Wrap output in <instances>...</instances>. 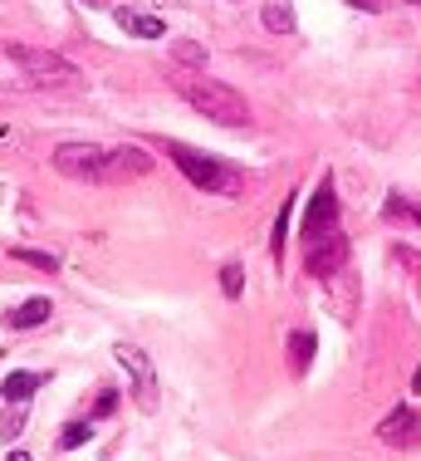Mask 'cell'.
<instances>
[{
  "instance_id": "9",
  "label": "cell",
  "mask_w": 421,
  "mask_h": 461,
  "mask_svg": "<svg viewBox=\"0 0 421 461\" xmlns=\"http://www.w3.org/2000/svg\"><path fill=\"white\" fill-rule=\"evenodd\" d=\"M54 314V304L44 300V294H30L25 304H15V310H5V329H40L44 320Z\"/></svg>"
},
{
  "instance_id": "19",
  "label": "cell",
  "mask_w": 421,
  "mask_h": 461,
  "mask_svg": "<svg viewBox=\"0 0 421 461\" xmlns=\"http://www.w3.org/2000/svg\"><path fill=\"white\" fill-rule=\"evenodd\" d=\"M88 437H94V422H69L64 427V437H59V447L64 452H74V447H84Z\"/></svg>"
},
{
  "instance_id": "20",
  "label": "cell",
  "mask_w": 421,
  "mask_h": 461,
  "mask_svg": "<svg viewBox=\"0 0 421 461\" xmlns=\"http://www.w3.org/2000/svg\"><path fill=\"white\" fill-rule=\"evenodd\" d=\"M113 408H118V393L108 388V393H98V402H94V417H113Z\"/></svg>"
},
{
  "instance_id": "23",
  "label": "cell",
  "mask_w": 421,
  "mask_h": 461,
  "mask_svg": "<svg viewBox=\"0 0 421 461\" xmlns=\"http://www.w3.org/2000/svg\"><path fill=\"white\" fill-rule=\"evenodd\" d=\"M412 393H417V398H421V368L412 373Z\"/></svg>"
},
{
  "instance_id": "6",
  "label": "cell",
  "mask_w": 421,
  "mask_h": 461,
  "mask_svg": "<svg viewBox=\"0 0 421 461\" xmlns=\"http://www.w3.org/2000/svg\"><path fill=\"white\" fill-rule=\"evenodd\" d=\"M113 354H118V364H123V368H128V378H132V398H138V408H142V412H152V408H157V373H152L148 348H138V344H118Z\"/></svg>"
},
{
  "instance_id": "17",
  "label": "cell",
  "mask_w": 421,
  "mask_h": 461,
  "mask_svg": "<svg viewBox=\"0 0 421 461\" xmlns=\"http://www.w3.org/2000/svg\"><path fill=\"white\" fill-rule=\"evenodd\" d=\"M220 290H226V300H240V290H246V266H240V260H226V266H220Z\"/></svg>"
},
{
  "instance_id": "8",
  "label": "cell",
  "mask_w": 421,
  "mask_h": 461,
  "mask_svg": "<svg viewBox=\"0 0 421 461\" xmlns=\"http://www.w3.org/2000/svg\"><path fill=\"white\" fill-rule=\"evenodd\" d=\"M378 437L387 447H421V408H392L378 422Z\"/></svg>"
},
{
  "instance_id": "10",
  "label": "cell",
  "mask_w": 421,
  "mask_h": 461,
  "mask_svg": "<svg viewBox=\"0 0 421 461\" xmlns=\"http://www.w3.org/2000/svg\"><path fill=\"white\" fill-rule=\"evenodd\" d=\"M172 64H176L182 74H206L210 54L196 45V40H172Z\"/></svg>"
},
{
  "instance_id": "16",
  "label": "cell",
  "mask_w": 421,
  "mask_h": 461,
  "mask_svg": "<svg viewBox=\"0 0 421 461\" xmlns=\"http://www.w3.org/2000/svg\"><path fill=\"white\" fill-rule=\"evenodd\" d=\"M290 212H294V196L280 206V216H274V230H270V256H274V266L284 260V236H290Z\"/></svg>"
},
{
  "instance_id": "1",
  "label": "cell",
  "mask_w": 421,
  "mask_h": 461,
  "mask_svg": "<svg viewBox=\"0 0 421 461\" xmlns=\"http://www.w3.org/2000/svg\"><path fill=\"white\" fill-rule=\"evenodd\" d=\"M172 89L182 94L196 113H206L210 123H220V128H250V104L230 89V84L210 79V74H182V69H172Z\"/></svg>"
},
{
  "instance_id": "14",
  "label": "cell",
  "mask_w": 421,
  "mask_h": 461,
  "mask_svg": "<svg viewBox=\"0 0 421 461\" xmlns=\"http://www.w3.org/2000/svg\"><path fill=\"white\" fill-rule=\"evenodd\" d=\"M382 216L387 221H412V226H421V202H412V196H402V192H392L382 202Z\"/></svg>"
},
{
  "instance_id": "4",
  "label": "cell",
  "mask_w": 421,
  "mask_h": 461,
  "mask_svg": "<svg viewBox=\"0 0 421 461\" xmlns=\"http://www.w3.org/2000/svg\"><path fill=\"white\" fill-rule=\"evenodd\" d=\"M338 192H334V177H324L318 182V192H314V202H309V212H304V246H318V240H328V236H338Z\"/></svg>"
},
{
  "instance_id": "21",
  "label": "cell",
  "mask_w": 421,
  "mask_h": 461,
  "mask_svg": "<svg viewBox=\"0 0 421 461\" xmlns=\"http://www.w3.org/2000/svg\"><path fill=\"white\" fill-rule=\"evenodd\" d=\"M20 432H25V417H20V412H10V417H5V427H0V437H5V442H15Z\"/></svg>"
},
{
  "instance_id": "11",
  "label": "cell",
  "mask_w": 421,
  "mask_h": 461,
  "mask_svg": "<svg viewBox=\"0 0 421 461\" xmlns=\"http://www.w3.org/2000/svg\"><path fill=\"white\" fill-rule=\"evenodd\" d=\"M118 25H123L128 35H138V40H162L167 35V25H162L157 15H142V10H118Z\"/></svg>"
},
{
  "instance_id": "2",
  "label": "cell",
  "mask_w": 421,
  "mask_h": 461,
  "mask_svg": "<svg viewBox=\"0 0 421 461\" xmlns=\"http://www.w3.org/2000/svg\"><path fill=\"white\" fill-rule=\"evenodd\" d=\"M157 148L182 167V177L196 186V192H210V196H240L246 192V172L230 167L220 158H206V152L186 148V142H172V138H157Z\"/></svg>"
},
{
  "instance_id": "15",
  "label": "cell",
  "mask_w": 421,
  "mask_h": 461,
  "mask_svg": "<svg viewBox=\"0 0 421 461\" xmlns=\"http://www.w3.org/2000/svg\"><path fill=\"white\" fill-rule=\"evenodd\" d=\"M309 364H314V334H309V329H294L290 334V368L309 373Z\"/></svg>"
},
{
  "instance_id": "12",
  "label": "cell",
  "mask_w": 421,
  "mask_h": 461,
  "mask_svg": "<svg viewBox=\"0 0 421 461\" xmlns=\"http://www.w3.org/2000/svg\"><path fill=\"white\" fill-rule=\"evenodd\" d=\"M35 388H40V373H10V378L0 383V398H5L10 408H25V402L35 398Z\"/></svg>"
},
{
  "instance_id": "5",
  "label": "cell",
  "mask_w": 421,
  "mask_h": 461,
  "mask_svg": "<svg viewBox=\"0 0 421 461\" xmlns=\"http://www.w3.org/2000/svg\"><path fill=\"white\" fill-rule=\"evenodd\" d=\"M152 172V152H142L138 142H123V148H103V167H98V186H123L138 182Z\"/></svg>"
},
{
  "instance_id": "26",
  "label": "cell",
  "mask_w": 421,
  "mask_h": 461,
  "mask_svg": "<svg viewBox=\"0 0 421 461\" xmlns=\"http://www.w3.org/2000/svg\"><path fill=\"white\" fill-rule=\"evenodd\" d=\"M412 5H417V10H421V0H412Z\"/></svg>"
},
{
  "instance_id": "13",
  "label": "cell",
  "mask_w": 421,
  "mask_h": 461,
  "mask_svg": "<svg viewBox=\"0 0 421 461\" xmlns=\"http://www.w3.org/2000/svg\"><path fill=\"white\" fill-rule=\"evenodd\" d=\"M260 20H264L270 35H294V5H290V0H264Z\"/></svg>"
},
{
  "instance_id": "3",
  "label": "cell",
  "mask_w": 421,
  "mask_h": 461,
  "mask_svg": "<svg viewBox=\"0 0 421 461\" xmlns=\"http://www.w3.org/2000/svg\"><path fill=\"white\" fill-rule=\"evenodd\" d=\"M5 54L30 84H40V89H79V69H74L64 54L35 50V45H5Z\"/></svg>"
},
{
  "instance_id": "7",
  "label": "cell",
  "mask_w": 421,
  "mask_h": 461,
  "mask_svg": "<svg viewBox=\"0 0 421 461\" xmlns=\"http://www.w3.org/2000/svg\"><path fill=\"white\" fill-rule=\"evenodd\" d=\"M54 172H64V177L74 182H94L98 186V167H103V148H94V142H64V148H54Z\"/></svg>"
},
{
  "instance_id": "22",
  "label": "cell",
  "mask_w": 421,
  "mask_h": 461,
  "mask_svg": "<svg viewBox=\"0 0 421 461\" xmlns=\"http://www.w3.org/2000/svg\"><path fill=\"white\" fill-rule=\"evenodd\" d=\"M353 10H382V0H348Z\"/></svg>"
},
{
  "instance_id": "25",
  "label": "cell",
  "mask_w": 421,
  "mask_h": 461,
  "mask_svg": "<svg viewBox=\"0 0 421 461\" xmlns=\"http://www.w3.org/2000/svg\"><path fill=\"white\" fill-rule=\"evenodd\" d=\"M5 461H30V452H10Z\"/></svg>"
},
{
  "instance_id": "24",
  "label": "cell",
  "mask_w": 421,
  "mask_h": 461,
  "mask_svg": "<svg viewBox=\"0 0 421 461\" xmlns=\"http://www.w3.org/2000/svg\"><path fill=\"white\" fill-rule=\"evenodd\" d=\"M79 5H94V10H103V5H108V0H79Z\"/></svg>"
},
{
  "instance_id": "18",
  "label": "cell",
  "mask_w": 421,
  "mask_h": 461,
  "mask_svg": "<svg viewBox=\"0 0 421 461\" xmlns=\"http://www.w3.org/2000/svg\"><path fill=\"white\" fill-rule=\"evenodd\" d=\"M10 256L20 260V266H35V270H59V260L49 256V250H30V246H15Z\"/></svg>"
}]
</instances>
